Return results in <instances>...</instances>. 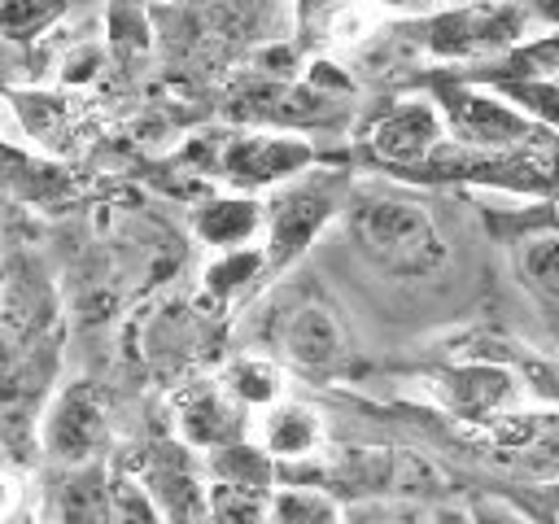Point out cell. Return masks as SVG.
I'll list each match as a JSON object with an SVG mask.
<instances>
[{"instance_id": "1", "label": "cell", "mask_w": 559, "mask_h": 524, "mask_svg": "<svg viewBox=\"0 0 559 524\" xmlns=\"http://www.w3.org/2000/svg\"><path fill=\"white\" fill-rule=\"evenodd\" d=\"M354 249L389 279H428L445 266V240L424 201L389 188H362L345 205Z\"/></svg>"}, {"instance_id": "2", "label": "cell", "mask_w": 559, "mask_h": 524, "mask_svg": "<svg viewBox=\"0 0 559 524\" xmlns=\"http://www.w3.org/2000/svg\"><path fill=\"white\" fill-rule=\"evenodd\" d=\"M349 192V179L336 170L293 179L275 192L266 210V266H288L306 253V245L328 227V218L341 214Z\"/></svg>"}, {"instance_id": "3", "label": "cell", "mask_w": 559, "mask_h": 524, "mask_svg": "<svg viewBox=\"0 0 559 524\" xmlns=\"http://www.w3.org/2000/svg\"><path fill=\"white\" fill-rule=\"evenodd\" d=\"M441 127H450L454 144L476 153H520L542 144V127L528 114L472 87H441Z\"/></svg>"}, {"instance_id": "4", "label": "cell", "mask_w": 559, "mask_h": 524, "mask_svg": "<svg viewBox=\"0 0 559 524\" xmlns=\"http://www.w3.org/2000/svg\"><path fill=\"white\" fill-rule=\"evenodd\" d=\"M39 445L57 467H87L109 445V406L92 380L66 384L39 424Z\"/></svg>"}, {"instance_id": "5", "label": "cell", "mask_w": 559, "mask_h": 524, "mask_svg": "<svg viewBox=\"0 0 559 524\" xmlns=\"http://www.w3.org/2000/svg\"><path fill=\"white\" fill-rule=\"evenodd\" d=\"M52 293L31 258H9L0 271V358L17 362L44 349V332L52 327Z\"/></svg>"}, {"instance_id": "6", "label": "cell", "mask_w": 559, "mask_h": 524, "mask_svg": "<svg viewBox=\"0 0 559 524\" xmlns=\"http://www.w3.org/2000/svg\"><path fill=\"white\" fill-rule=\"evenodd\" d=\"M441 114L432 100H402L367 131V153L389 170H419L441 144Z\"/></svg>"}, {"instance_id": "7", "label": "cell", "mask_w": 559, "mask_h": 524, "mask_svg": "<svg viewBox=\"0 0 559 524\" xmlns=\"http://www.w3.org/2000/svg\"><path fill=\"white\" fill-rule=\"evenodd\" d=\"M275 345H280L284 362H293L297 371H310V376H328V371L345 367V354H349L336 314L319 301L293 306L275 327Z\"/></svg>"}, {"instance_id": "8", "label": "cell", "mask_w": 559, "mask_h": 524, "mask_svg": "<svg viewBox=\"0 0 559 524\" xmlns=\"http://www.w3.org/2000/svg\"><path fill=\"white\" fill-rule=\"evenodd\" d=\"M314 162V153L301 140L288 135H236L218 153V170L236 188H266L301 175Z\"/></svg>"}, {"instance_id": "9", "label": "cell", "mask_w": 559, "mask_h": 524, "mask_svg": "<svg viewBox=\"0 0 559 524\" xmlns=\"http://www.w3.org/2000/svg\"><path fill=\"white\" fill-rule=\"evenodd\" d=\"M515 35H520V17L507 4H472L437 17L428 26V48L441 57H480V52H498Z\"/></svg>"}, {"instance_id": "10", "label": "cell", "mask_w": 559, "mask_h": 524, "mask_svg": "<svg viewBox=\"0 0 559 524\" xmlns=\"http://www.w3.org/2000/svg\"><path fill=\"white\" fill-rule=\"evenodd\" d=\"M179 437L197 450H227L245 432V410L223 384H192L175 397Z\"/></svg>"}, {"instance_id": "11", "label": "cell", "mask_w": 559, "mask_h": 524, "mask_svg": "<svg viewBox=\"0 0 559 524\" xmlns=\"http://www.w3.org/2000/svg\"><path fill=\"white\" fill-rule=\"evenodd\" d=\"M441 393H445L450 410L472 424H493L515 402V384L498 367H454L441 376Z\"/></svg>"}, {"instance_id": "12", "label": "cell", "mask_w": 559, "mask_h": 524, "mask_svg": "<svg viewBox=\"0 0 559 524\" xmlns=\"http://www.w3.org/2000/svg\"><path fill=\"white\" fill-rule=\"evenodd\" d=\"M44 524H114V489L96 463L66 467L52 485V507Z\"/></svg>"}, {"instance_id": "13", "label": "cell", "mask_w": 559, "mask_h": 524, "mask_svg": "<svg viewBox=\"0 0 559 524\" xmlns=\"http://www.w3.org/2000/svg\"><path fill=\"white\" fill-rule=\"evenodd\" d=\"M144 498L153 502V511L166 524H210V515H205V489L175 458L148 463V472H144Z\"/></svg>"}, {"instance_id": "14", "label": "cell", "mask_w": 559, "mask_h": 524, "mask_svg": "<svg viewBox=\"0 0 559 524\" xmlns=\"http://www.w3.org/2000/svg\"><path fill=\"white\" fill-rule=\"evenodd\" d=\"M262 445L275 458H306L319 450V419L297 402H271L262 419Z\"/></svg>"}, {"instance_id": "15", "label": "cell", "mask_w": 559, "mask_h": 524, "mask_svg": "<svg viewBox=\"0 0 559 524\" xmlns=\"http://www.w3.org/2000/svg\"><path fill=\"white\" fill-rule=\"evenodd\" d=\"M262 223V210L253 201H210L197 210V236L218 249H240Z\"/></svg>"}, {"instance_id": "16", "label": "cell", "mask_w": 559, "mask_h": 524, "mask_svg": "<svg viewBox=\"0 0 559 524\" xmlns=\"http://www.w3.org/2000/svg\"><path fill=\"white\" fill-rule=\"evenodd\" d=\"M515 271L533 293L559 297V227L528 231L515 245Z\"/></svg>"}, {"instance_id": "17", "label": "cell", "mask_w": 559, "mask_h": 524, "mask_svg": "<svg viewBox=\"0 0 559 524\" xmlns=\"http://www.w3.org/2000/svg\"><path fill=\"white\" fill-rule=\"evenodd\" d=\"M266 489H240L214 480L205 489V515L210 524H266Z\"/></svg>"}, {"instance_id": "18", "label": "cell", "mask_w": 559, "mask_h": 524, "mask_svg": "<svg viewBox=\"0 0 559 524\" xmlns=\"http://www.w3.org/2000/svg\"><path fill=\"white\" fill-rule=\"evenodd\" d=\"M266 524H341V511L319 489H280L266 502Z\"/></svg>"}, {"instance_id": "19", "label": "cell", "mask_w": 559, "mask_h": 524, "mask_svg": "<svg viewBox=\"0 0 559 524\" xmlns=\"http://www.w3.org/2000/svg\"><path fill=\"white\" fill-rule=\"evenodd\" d=\"M437 515L415 498H358L341 511V524H432Z\"/></svg>"}, {"instance_id": "20", "label": "cell", "mask_w": 559, "mask_h": 524, "mask_svg": "<svg viewBox=\"0 0 559 524\" xmlns=\"http://www.w3.org/2000/svg\"><path fill=\"white\" fill-rule=\"evenodd\" d=\"M223 389H227L240 406H249V402H253V406H271L275 393H280V376H275V367L262 362V358H240V362H231Z\"/></svg>"}, {"instance_id": "21", "label": "cell", "mask_w": 559, "mask_h": 524, "mask_svg": "<svg viewBox=\"0 0 559 524\" xmlns=\"http://www.w3.org/2000/svg\"><path fill=\"white\" fill-rule=\"evenodd\" d=\"M61 9H66V0H0V35L26 39V35L44 31Z\"/></svg>"}, {"instance_id": "22", "label": "cell", "mask_w": 559, "mask_h": 524, "mask_svg": "<svg viewBox=\"0 0 559 524\" xmlns=\"http://www.w3.org/2000/svg\"><path fill=\"white\" fill-rule=\"evenodd\" d=\"M266 258L262 253H245V249H227V258H218L210 271H205V288L214 293V297H231L236 288H245L253 275H258V266H262Z\"/></svg>"}, {"instance_id": "23", "label": "cell", "mask_w": 559, "mask_h": 524, "mask_svg": "<svg viewBox=\"0 0 559 524\" xmlns=\"http://www.w3.org/2000/svg\"><path fill=\"white\" fill-rule=\"evenodd\" d=\"M17 502H22V480L0 472V524H9L17 515Z\"/></svg>"}, {"instance_id": "24", "label": "cell", "mask_w": 559, "mask_h": 524, "mask_svg": "<svg viewBox=\"0 0 559 524\" xmlns=\"http://www.w3.org/2000/svg\"><path fill=\"white\" fill-rule=\"evenodd\" d=\"M9 524H44V520H26V515H13Z\"/></svg>"}, {"instance_id": "25", "label": "cell", "mask_w": 559, "mask_h": 524, "mask_svg": "<svg viewBox=\"0 0 559 524\" xmlns=\"http://www.w3.org/2000/svg\"><path fill=\"white\" fill-rule=\"evenodd\" d=\"M476 4H507V0H476Z\"/></svg>"}, {"instance_id": "26", "label": "cell", "mask_w": 559, "mask_h": 524, "mask_svg": "<svg viewBox=\"0 0 559 524\" xmlns=\"http://www.w3.org/2000/svg\"><path fill=\"white\" fill-rule=\"evenodd\" d=\"M389 4H402V0H389Z\"/></svg>"}]
</instances>
